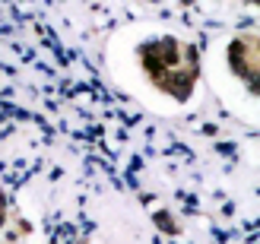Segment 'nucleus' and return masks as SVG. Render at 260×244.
<instances>
[{
    "label": "nucleus",
    "instance_id": "obj_1",
    "mask_svg": "<svg viewBox=\"0 0 260 244\" xmlns=\"http://www.w3.org/2000/svg\"><path fill=\"white\" fill-rule=\"evenodd\" d=\"M156 219H159V225H162V228H168V231H178V225H175V222H168L171 216H165V213H159Z\"/></svg>",
    "mask_w": 260,
    "mask_h": 244
}]
</instances>
